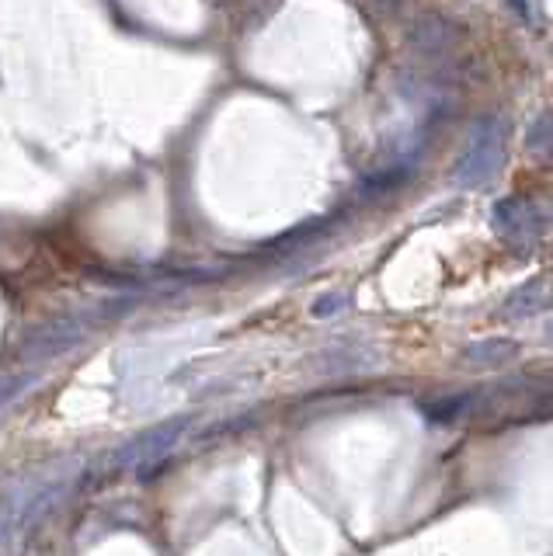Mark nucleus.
Masks as SVG:
<instances>
[{"label":"nucleus","instance_id":"nucleus-6","mask_svg":"<svg viewBox=\"0 0 553 556\" xmlns=\"http://www.w3.org/2000/svg\"><path fill=\"white\" fill-rule=\"evenodd\" d=\"M467 355L474 358V362H480V365H498V362H505V358L515 355V345H512V341L491 338V341H480V345H474Z\"/></svg>","mask_w":553,"mask_h":556},{"label":"nucleus","instance_id":"nucleus-8","mask_svg":"<svg viewBox=\"0 0 553 556\" xmlns=\"http://www.w3.org/2000/svg\"><path fill=\"white\" fill-rule=\"evenodd\" d=\"M341 306H345V296H338V292H331V296H324L320 303L314 306L317 317H331V313H338Z\"/></svg>","mask_w":553,"mask_h":556},{"label":"nucleus","instance_id":"nucleus-7","mask_svg":"<svg viewBox=\"0 0 553 556\" xmlns=\"http://www.w3.org/2000/svg\"><path fill=\"white\" fill-rule=\"evenodd\" d=\"M543 292H547V289H543V282H529L526 289H519L512 299H508L505 313H508V317H522V313L536 310V306H543V299H547Z\"/></svg>","mask_w":553,"mask_h":556},{"label":"nucleus","instance_id":"nucleus-9","mask_svg":"<svg viewBox=\"0 0 553 556\" xmlns=\"http://www.w3.org/2000/svg\"><path fill=\"white\" fill-rule=\"evenodd\" d=\"M21 386H32V376H14V383H0V404H4V400H11L14 393L21 390Z\"/></svg>","mask_w":553,"mask_h":556},{"label":"nucleus","instance_id":"nucleus-3","mask_svg":"<svg viewBox=\"0 0 553 556\" xmlns=\"http://www.w3.org/2000/svg\"><path fill=\"white\" fill-rule=\"evenodd\" d=\"M84 338V327L74 324V320H60V324H49L42 331H35L32 338L21 345L28 358H49V355H63Z\"/></svg>","mask_w":553,"mask_h":556},{"label":"nucleus","instance_id":"nucleus-4","mask_svg":"<svg viewBox=\"0 0 553 556\" xmlns=\"http://www.w3.org/2000/svg\"><path fill=\"white\" fill-rule=\"evenodd\" d=\"M407 39L418 53H442V49L453 42V25L439 14H421L407 28Z\"/></svg>","mask_w":553,"mask_h":556},{"label":"nucleus","instance_id":"nucleus-10","mask_svg":"<svg viewBox=\"0 0 553 556\" xmlns=\"http://www.w3.org/2000/svg\"><path fill=\"white\" fill-rule=\"evenodd\" d=\"M369 7H373V11H380V14H394L400 7V0H369Z\"/></svg>","mask_w":553,"mask_h":556},{"label":"nucleus","instance_id":"nucleus-5","mask_svg":"<svg viewBox=\"0 0 553 556\" xmlns=\"http://www.w3.org/2000/svg\"><path fill=\"white\" fill-rule=\"evenodd\" d=\"M529 157H536L540 164H553V119H536L529 126Z\"/></svg>","mask_w":553,"mask_h":556},{"label":"nucleus","instance_id":"nucleus-1","mask_svg":"<svg viewBox=\"0 0 553 556\" xmlns=\"http://www.w3.org/2000/svg\"><path fill=\"white\" fill-rule=\"evenodd\" d=\"M501 160H505V122H501V115H487V119L477 122L474 139H470L467 153L453 171V181L460 188L487 185L498 174Z\"/></svg>","mask_w":553,"mask_h":556},{"label":"nucleus","instance_id":"nucleus-2","mask_svg":"<svg viewBox=\"0 0 553 556\" xmlns=\"http://www.w3.org/2000/svg\"><path fill=\"white\" fill-rule=\"evenodd\" d=\"M188 428V417H174V421L160 424V428L147 431V435L133 438V442L126 445V449L119 452V466H143V463H154V459L164 456L167 449H171L174 442H178V435Z\"/></svg>","mask_w":553,"mask_h":556}]
</instances>
